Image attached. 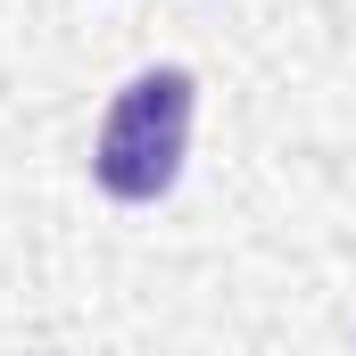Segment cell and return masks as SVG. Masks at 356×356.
I'll return each instance as SVG.
<instances>
[{"mask_svg": "<svg viewBox=\"0 0 356 356\" xmlns=\"http://www.w3.org/2000/svg\"><path fill=\"white\" fill-rule=\"evenodd\" d=\"M191 116H199V83L182 67H149L108 99L99 116V141H91V182L124 207H149L166 199L191 158Z\"/></svg>", "mask_w": 356, "mask_h": 356, "instance_id": "1", "label": "cell"}]
</instances>
